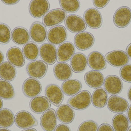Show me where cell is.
Listing matches in <instances>:
<instances>
[{"label": "cell", "mask_w": 131, "mask_h": 131, "mask_svg": "<svg viewBox=\"0 0 131 131\" xmlns=\"http://www.w3.org/2000/svg\"><path fill=\"white\" fill-rule=\"evenodd\" d=\"M91 101V93L87 90H83L69 99L68 104L73 109L82 111L88 108Z\"/></svg>", "instance_id": "6da1fadb"}, {"label": "cell", "mask_w": 131, "mask_h": 131, "mask_svg": "<svg viewBox=\"0 0 131 131\" xmlns=\"http://www.w3.org/2000/svg\"><path fill=\"white\" fill-rule=\"evenodd\" d=\"M67 13L63 9H54L48 12L42 17L43 24L47 27L56 26L65 20Z\"/></svg>", "instance_id": "7a4b0ae2"}, {"label": "cell", "mask_w": 131, "mask_h": 131, "mask_svg": "<svg viewBox=\"0 0 131 131\" xmlns=\"http://www.w3.org/2000/svg\"><path fill=\"white\" fill-rule=\"evenodd\" d=\"M48 66L46 63L41 60H35L27 66V72L29 75L35 79L43 78L47 72Z\"/></svg>", "instance_id": "3957f363"}, {"label": "cell", "mask_w": 131, "mask_h": 131, "mask_svg": "<svg viewBox=\"0 0 131 131\" xmlns=\"http://www.w3.org/2000/svg\"><path fill=\"white\" fill-rule=\"evenodd\" d=\"M68 34L65 28L58 25L51 28L47 33L48 42L53 45H60L65 42L67 39Z\"/></svg>", "instance_id": "277c9868"}, {"label": "cell", "mask_w": 131, "mask_h": 131, "mask_svg": "<svg viewBox=\"0 0 131 131\" xmlns=\"http://www.w3.org/2000/svg\"><path fill=\"white\" fill-rule=\"evenodd\" d=\"M105 58L108 64L115 67H123L129 62L127 54L121 50H115L107 53Z\"/></svg>", "instance_id": "5b68a950"}, {"label": "cell", "mask_w": 131, "mask_h": 131, "mask_svg": "<svg viewBox=\"0 0 131 131\" xmlns=\"http://www.w3.org/2000/svg\"><path fill=\"white\" fill-rule=\"evenodd\" d=\"M14 122L19 128L26 129L37 126L38 122L36 119L29 112L22 111L16 113Z\"/></svg>", "instance_id": "8992f818"}, {"label": "cell", "mask_w": 131, "mask_h": 131, "mask_svg": "<svg viewBox=\"0 0 131 131\" xmlns=\"http://www.w3.org/2000/svg\"><path fill=\"white\" fill-rule=\"evenodd\" d=\"M65 24L67 29L72 33L82 32L87 27L84 19L75 14H70L67 16Z\"/></svg>", "instance_id": "52a82bcc"}, {"label": "cell", "mask_w": 131, "mask_h": 131, "mask_svg": "<svg viewBox=\"0 0 131 131\" xmlns=\"http://www.w3.org/2000/svg\"><path fill=\"white\" fill-rule=\"evenodd\" d=\"M86 25L93 29H97L102 26L103 18L101 13L95 8L87 9L83 15Z\"/></svg>", "instance_id": "ba28073f"}, {"label": "cell", "mask_w": 131, "mask_h": 131, "mask_svg": "<svg viewBox=\"0 0 131 131\" xmlns=\"http://www.w3.org/2000/svg\"><path fill=\"white\" fill-rule=\"evenodd\" d=\"M113 22L118 28H123L128 26L131 22V10L127 7L118 8L113 15Z\"/></svg>", "instance_id": "9c48e42d"}, {"label": "cell", "mask_w": 131, "mask_h": 131, "mask_svg": "<svg viewBox=\"0 0 131 131\" xmlns=\"http://www.w3.org/2000/svg\"><path fill=\"white\" fill-rule=\"evenodd\" d=\"M94 37L92 34L87 32L78 33L74 38L75 46L81 51L89 49L94 45Z\"/></svg>", "instance_id": "30bf717a"}, {"label": "cell", "mask_w": 131, "mask_h": 131, "mask_svg": "<svg viewBox=\"0 0 131 131\" xmlns=\"http://www.w3.org/2000/svg\"><path fill=\"white\" fill-rule=\"evenodd\" d=\"M50 4L48 1H32L29 6L31 15L35 18L43 17L48 12Z\"/></svg>", "instance_id": "8fae6325"}, {"label": "cell", "mask_w": 131, "mask_h": 131, "mask_svg": "<svg viewBox=\"0 0 131 131\" xmlns=\"http://www.w3.org/2000/svg\"><path fill=\"white\" fill-rule=\"evenodd\" d=\"M39 55L46 64H54L57 58V49L55 46L50 43H45L40 46Z\"/></svg>", "instance_id": "7c38bea8"}, {"label": "cell", "mask_w": 131, "mask_h": 131, "mask_svg": "<svg viewBox=\"0 0 131 131\" xmlns=\"http://www.w3.org/2000/svg\"><path fill=\"white\" fill-rule=\"evenodd\" d=\"M24 94L28 98H34L40 94L42 86L39 80L30 78L25 80L22 86Z\"/></svg>", "instance_id": "4fadbf2b"}, {"label": "cell", "mask_w": 131, "mask_h": 131, "mask_svg": "<svg viewBox=\"0 0 131 131\" xmlns=\"http://www.w3.org/2000/svg\"><path fill=\"white\" fill-rule=\"evenodd\" d=\"M45 94L46 98L55 106H58L64 100V93L59 86L54 84L47 85Z\"/></svg>", "instance_id": "5bb4252c"}, {"label": "cell", "mask_w": 131, "mask_h": 131, "mask_svg": "<svg viewBox=\"0 0 131 131\" xmlns=\"http://www.w3.org/2000/svg\"><path fill=\"white\" fill-rule=\"evenodd\" d=\"M29 34L30 38L33 41L38 43L44 42L47 36L46 27L39 22L33 23L30 28Z\"/></svg>", "instance_id": "9a60e30c"}, {"label": "cell", "mask_w": 131, "mask_h": 131, "mask_svg": "<svg viewBox=\"0 0 131 131\" xmlns=\"http://www.w3.org/2000/svg\"><path fill=\"white\" fill-rule=\"evenodd\" d=\"M107 106L108 110L114 113H123L129 108L128 102L123 98L112 95L107 100Z\"/></svg>", "instance_id": "2e32d148"}, {"label": "cell", "mask_w": 131, "mask_h": 131, "mask_svg": "<svg viewBox=\"0 0 131 131\" xmlns=\"http://www.w3.org/2000/svg\"><path fill=\"white\" fill-rule=\"evenodd\" d=\"M40 125L45 131H54L57 124L56 113L53 109L45 112L40 118Z\"/></svg>", "instance_id": "e0dca14e"}, {"label": "cell", "mask_w": 131, "mask_h": 131, "mask_svg": "<svg viewBox=\"0 0 131 131\" xmlns=\"http://www.w3.org/2000/svg\"><path fill=\"white\" fill-rule=\"evenodd\" d=\"M104 84L105 91L111 95L119 94L123 89L122 81L116 75H111L106 77Z\"/></svg>", "instance_id": "ac0fdd59"}, {"label": "cell", "mask_w": 131, "mask_h": 131, "mask_svg": "<svg viewBox=\"0 0 131 131\" xmlns=\"http://www.w3.org/2000/svg\"><path fill=\"white\" fill-rule=\"evenodd\" d=\"M75 51L74 46L72 42L67 41L60 45L57 50V61L65 63L72 58Z\"/></svg>", "instance_id": "d6986e66"}, {"label": "cell", "mask_w": 131, "mask_h": 131, "mask_svg": "<svg viewBox=\"0 0 131 131\" xmlns=\"http://www.w3.org/2000/svg\"><path fill=\"white\" fill-rule=\"evenodd\" d=\"M88 64L94 71H100L106 68V62L104 55L98 51H93L89 54L87 59Z\"/></svg>", "instance_id": "ffe728a7"}, {"label": "cell", "mask_w": 131, "mask_h": 131, "mask_svg": "<svg viewBox=\"0 0 131 131\" xmlns=\"http://www.w3.org/2000/svg\"><path fill=\"white\" fill-rule=\"evenodd\" d=\"M7 57L8 62L14 67L21 68L25 65V57L19 47L14 46L9 48L7 52Z\"/></svg>", "instance_id": "44dd1931"}, {"label": "cell", "mask_w": 131, "mask_h": 131, "mask_svg": "<svg viewBox=\"0 0 131 131\" xmlns=\"http://www.w3.org/2000/svg\"><path fill=\"white\" fill-rule=\"evenodd\" d=\"M30 107L32 112L40 114L49 110L51 107V103L46 97L38 96L31 100Z\"/></svg>", "instance_id": "7402d4cb"}, {"label": "cell", "mask_w": 131, "mask_h": 131, "mask_svg": "<svg viewBox=\"0 0 131 131\" xmlns=\"http://www.w3.org/2000/svg\"><path fill=\"white\" fill-rule=\"evenodd\" d=\"M84 80L87 85L92 88H99L104 84L103 74L99 71H90L86 73Z\"/></svg>", "instance_id": "603a6c76"}, {"label": "cell", "mask_w": 131, "mask_h": 131, "mask_svg": "<svg viewBox=\"0 0 131 131\" xmlns=\"http://www.w3.org/2000/svg\"><path fill=\"white\" fill-rule=\"evenodd\" d=\"M56 115L59 121L64 124L72 123L75 117V113L70 105L63 104L60 105L56 111Z\"/></svg>", "instance_id": "cb8c5ba5"}, {"label": "cell", "mask_w": 131, "mask_h": 131, "mask_svg": "<svg viewBox=\"0 0 131 131\" xmlns=\"http://www.w3.org/2000/svg\"><path fill=\"white\" fill-rule=\"evenodd\" d=\"M53 72L55 78L60 81H65L70 79L72 75L71 66L66 63L59 62L54 67Z\"/></svg>", "instance_id": "d4e9b609"}, {"label": "cell", "mask_w": 131, "mask_h": 131, "mask_svg": "<svg viewBox=\"0 0 131 131\" xmlns=\"http://www.w3.org/2000/svg\"><path fill=\"white\" fill-rule=\"evenodd\" d=\"M71 67L75 73H80L85 70L87 66V58L81 53H76L71 60Z\"/></svg>", "instance_id": "484cf974"}, {"label": "cell", "mask_w": 131, "mask_h": 131, "mask_svg": "<svg viewBox=\"0 0 131 131\" xmlns=\"http://www.w3.org/2000/svg\"><path fill=\"white\" fill-rule=\"evenodd\" d=\"M12 39L15 43L23 46L29 42L30 37L26 28L22 27H17L13 29L12 33Z\"/></svg>", "instance_id": "4316f807"}, {"label": "cell", "mask_w": 131, "mask_h": 131, "mask_svg": "<svg viewBox=\"0 0 131 131\" xmlns=\"http://www.w3.org/2000/svg\"><path fill=\"white\" fill-rule=\"evenodd\" d=\"M81 83L77 79H71L66 80L62 85V90L68 96H73L79 93L82 89Z\"/></svg>", "instance_id": "83f0119b"}, {"label": "cell", "mask_w": 131, "mask_h": 131, "mask_svg": "<svg viewBox=\"0 0 131 131\" xmlns=\"http://www.w3.org/2000/svg\"><path fill=\"white\" fill-rule=\"evenodd\" d=\"M16 76V70L9 62H4L0 65V78L7 81H12Z\"/></svg>", "instance_id": "f1b7e54d"}, {"label": "cell", "mask_w": 131, "mask_h": 131, "mask_svg": "<svg viewBox=\"0 0 131 131\" xmlns=\"http://www.w3.org/2000/svg\"><path fill=\"white\" fill-rule=\"evenodd\" d=\"M107 102V94L103 88L96 89L92 94V103L96 108H102L105 107Z\"/></svg>", "instance_id": "f546056e"}, {"label": "cell", "mask_w": 131, "mask_h": 131, "mask_svg": "<svg viewBox=\"0 0 131 131\" xmlns=\"http://www.w3.org/2000/svg\"><path fill=\"white\" fill-rule=\"evenodd\" d=\"M112 124L114 131H127L129 129V120L122 113L115 115L112 119Z\"/></svg>", "instance_id": "4dcf8cb0"}, {"label": "cell", "mask_w": 131, "mask_h": 131, "mask_svg": "<svg viewBox=\"0 0 131 131\" xmlns=\"http://www.w3.org/2000/svg\"><path fill=\"white\" fill-rule=\"evenodd\" d=\"M22 52L24 57L30 61H35L39 56V48L33 42H29L23 48Z\"/></svg>", "instance_id": "1f68e13d"}, {"label": "cell", "mask_w": 131, "mask_h": 131, "mask_svg": "<svg viewBox=\"0 0 131 131\" xmlns=\"http://www.w3.org/2000/svg\"><path fill=\"white\" fill-rule=\"evenodd\" d=\"M15 117L13 112L7 108L0 111V127L2 128L10 127L14 122Z\"/></svg>", "instance_id": "d6a6232c"}, {"label": "cell", "mask_w": 131, "mask_h": 131, "mask_svg": "<svg viewBox=\"0 0 131 131\" xmlns=\"http://www.w3.org/2000/svg\"><path fill=\"white\" fill-rule=\"evenodd\" d=\"M15 96L13 86L8 81L0 80V97L5 100H10Z\"/></svg>", "instance_id": "836d02e7"}, {"label": "cell", "mask_w": 131, "mask_h": 131, "mask_svg": "<svg viewBox=\"0 0 131 131\" xmlns=\"http://www.w3.org/2000/svg\"><path fill=\"white\" fill-rule=\"evenodd\" d=\"M62 9L68 13H74L80 8V4L79 1H59Z\"/></svg>", "instance_id": "e575fe53"}, {"label": "cell", "mask_w": 131, "mask_h": 131, "mask_svg": "<svg viewBox=\"0 0 131 131\" xmlns=\"http://www.w3.org/2000/svg\"><path fill=\"white\" fill-rule=\"evenodd\" d=\"M12 38L10 28L7 25L0 23V43L6 45L8 43Z\"/></svg>", "instance_id": "d590c367"}, {"label": "cell", "mask_w": 131, "mask_h": 131, "mask_svg": "<svg viewBox=\"0 0 131 131\" xmlns=\"http://www.w3.org/2000/svg\"><path fill=\"white\" fill-rule=\"evenodd\" d=\"M98 125L93 120H87L79 125L78 131H97Z\"/></svg>", "instance_id": "8d00e7d4"}, {"label": "cell", "mask_w": 131, "mask_h": 131, "mask_svg": "<svg viewBox=\"0 0 131 131\" xmlns=\"http://www.w3.org/2000/svg\"><path fill=\"white\" fill-rule=\"evenodd\" d=\"M120 75L124 81L131 83V64H127L122 67L120 70Z\"/></svg>", "instance_id": "74e56055"}, {"label": "cell", "mask_w": 131, "mask_h": 131, "mask_svg": "<svg viewBox=\"0 0 131 131\" xmlns=\"http://www.w3.org/2000/svg\"><path fill=\"white\" fill-rule=\"evenodd\" d=\"M94 6L98 8H102L105 7L109 3L110 1H93Z\"/></svg>", "instance_id": "f35d334b"}, {"label": "cell", "mask_w": 131, "mask_h": 131, "mask_svg": "<svg viewBox=\"0 0 131 131\" xmlns=\"http://www.w3.org/2000/svg\"><path fill=\"white\" fill-rule=\"evenodd\" d=\"M97 131H114L113 128L108 124H102L101 125Z\"/></svg>", "instance_id": "ab89813d"}, {"label": "cell", "mask_w": 131, "mask_h": 131, "mask_svg": "<svg viewBox=\"0 0 131 131\" xmlns=\"http://www.w3.org/2000/svg\"><path fill=\"white\" fill-rule=\"evenodd\" d=\"M55 131H71L70 127L67 125L61 124L57 126Z\"/></svg>", "instance_id": "60d3db41"}, {"label": "cell", "mask_w": 131, "mask_h": 131, "mask_svg": "<svg viewBox=\"0 0 131 131\" xmlns=\"http://www.w3.org/2000/svg\"><path fill=\"white\" fill-rule=\"evenodd\" d=\"M2 2L7 5H9V6H12V5H15L17 3H18L19 1H15V0H7V1H5V0H4V1H2Z\"/></svg>", "instance_id": "b9f144b4"}, {"label": "cell", "mask_w": 131, "mask_h": 131, "mask_svg": "<svg viewBox=\"0 0 131 131\" xmlns=\"http://www.w3.org/2000/svg\"><path fill=\"white\" fill-rule=\"evenodd\" d=\"M126 52V53L127 54L129 58H130L131 60V43L127 46Z\"/></svg>", "instance_id": "7bdbcfd3"}, {"label": "cell", "mask_w": 131, "mask_h": 131, "mask_svg": "<svg viewBox=\"0 0 131 131\" xmlns=\"http://www.w3.org/2000/svg\"><path fill=\"white\" fill-rule=\"evenodd\" d=\"M127 117L129 121L131 123V105H130L128 109L127 112Z\"/></svg>", "instance_id": "ee69618b"}, {"label": "cell", "mask_w": 131, "mask_h": 131, "mask_svg": "<svg viewBox=\"0 0 131 131\" xmlns=\"http://www.w3.org/2000/svg\"><path fill=\"white\" fill-rule=\"evenodd\" d=\"M4 60V56L3 53L0 50V65L3 63Z\"/></svg>", "instance_id": "f6af8a7d"}, {"label": "cell", "mask_w": 131, "mask_h": 131, "mask_svg": "<svg viewBox=\"0 0 131 131\" xmlns=\"http://www.w3.org/2000/svg\"><path fill=\"white\" fill-rule=\"evenodd\" d=\"M128 98L129 99V100L131 101V86L128 90Z\"/></svg>", "instance_id": "bcb514c9"}, {"label": "cell", "mask_w": 131, "mask_h": 131, "mask_svg": "<svg viewBox=\"0 0 131 131\" xmlns=\"http://www.w3.org/2000/svg\"><path fill=\"white\" fill-rule=\"evenodd\" d=\"M3 106V102L2 99L0 97V111L2 109Z\"/></svg>", "instance_id": "7dc6e473"}, {"label": "cell", "mask_w": 131, "mask_h": 131, "mask_svg": "<svg viewBox=\"0 0 131 131\" xmlns=\"http://www.w3.org/2000/svg\"><path fill=\"white\" fill-rule=\"evenodd\" d=\"M22 131H37V130L34 128H29Z\"/></svg>", "instance_id": "c3c4849f"}, {"label": "cell", "mask_w": 131, "mask_h": 131, "mask_svg": "<svg viewBox=\"0 0 131 131\" xmlns=\"http://www.w3.org/2000/svg\"><path fill=\"white\" fill-rule=\"evenodd\" d=\"M0 131H11L5 128H0Z\"/></svg>", "instance_id": "681fc988"}, {"label": "cell", "mask_w": 131, "mask_h": 131, "mask_svg": "<svg viewBox=\"0 0 131 131\" xmlns=\"http://www.w3.org/2000/svg\"><path fill=\"white\" fill-rule=\"evenodd\" d=\"M127 131H131V126L129 128V129H128Z\"/></svg>", "instance_id": "f907efd6"}]
</instances>
